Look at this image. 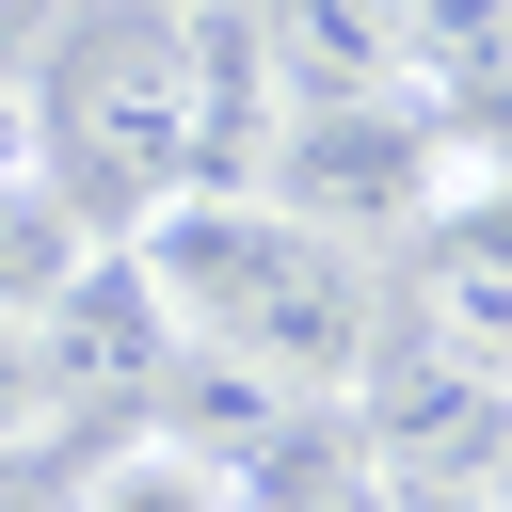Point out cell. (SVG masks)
I'll return each mask as SVG.
<instances>
[{"label": "cell", "instance_id": "1", "mask_svg": "<svg viewBox=\"0 0 512 512\" xmlns=\"http://www.w3.org/2000/svg\"><path fill=\"white\" fill-rule=\"evenodd\" d=\"M272 128V64H256V0H80L32 48V144L48 192L80 224H144L160 192L256 176Z\"/></svg>", "mask_w": 512, "mask_h": 512}, {"label": "cell", "instance_id": "2", "mask_svg": "<svg viewBox=\"0 0 512 512\" xmlns=\"http://www.w3.org/2000/svg\"><path fill=\"white\" fill-rule=\"evenodd\" d=\"M128 272H144V304L176 320V352L224 368V384H256V400H336V384L368 368V336H384L368 240L304 224V208L256 192V176L160 192V208L128 224Z\"/></svg>", "mask_w": 512, "mask_h": 512}, {"label": "cell", "instance_id": "3", "mask_svg": "<svg viewBox=\"0 0 512 512\" xmlns=\"http://www.w3.org/2000/svg\"><path fill=\"white\" fill-rule=\"evenodd\" d=\"M464 160H480V144H464L416 80H368V96H272V128H256V192H288L304 224H336V240H368V256H400V240L448 208Z\"/></svg>", "mask_w": 512, "mask_h": 512}, {"label": "cell", "instance_id": "4", "mask_svg": "<svg viewBox=\"0 0 512 512\" xmlns=\"http://www.w3.org/2000/svg\"><path fill=\"white\" fill-rule=\"evenodd\" d=\"M336 400H352V432L384 448V480L512 496V368H480V352H448V336L384 320V336H368V368H352Z\"/></svg>", "mask_w": 512, "mask_h": 512}, {"label": "cell", "instance_id": "5", "mask_svg": "<svg viewBox=\"0 0 512 512\" xmlns=\"http://www.w3.org/2000/svg\"><path fill=\"white\" fill-rule=\"evenodd\" d=\"M384 320L512 368V160H464V176H448V208L400 240V304H384Z\"/></svg>", "mask_w": 512, "mask_h": 512}, {"label": "cell", "instance_id": "6", "mask_svg": "<svg viewBox=\"0 0 512 512\" xmlns=\"http://www.w3.org/2000/svg\"><path fill=\"white\" fill-rule=\"evenodd\" d=\"M32 352H48V384H64V400H128V384H160V368H176V320L144 304V272H128V256H80V288L32 320Z\"/></svg>", "mask_w": 512, "mask_h": 512}, {"label": "cell", "instance_id": "7", "mask_svg": "<svg viewBox=\"0 0 512 512\" xmlns=\"http://www.w3.org/2000/svg\"><path fill=\"white\" fill-rule=\"evenodd\" d=\"M256 64L272 96H368L400 80V0H256Z\"/></svg>", "mask_w": 512, "mask_h": 512}, {"label": "cell", "instance_id": "8", "mask_svg": "<svg viewBox=\"0 0 512 512\" xmlns=\"http://www.w3.org/2000/svg\"><path fill=\"white\" fill-rule=\"evenodd\" d=\"M80 256H96V224H80L48 176L0 160V320H48V304L80 288Z\"/></svg>", "mask_w": 512, "mask_h": 512}, {"label": "cell", "instance_id": "9", "mask_svg": "<svg viewBox=\"0 0 512 512\" xmlns=\"http://www.w3.org/2000/svg\"><path fill=\"white\" fill-rule=\"evenodd\" d=\"M80 512H256V496H240V464L208 432H144V448H112L80 480Z\"/></svg>", "mask_w": 512, "mask_h": 512}, {"label": "cell", "instance_id": "10", "mask_svg": "<svg viewBox=\"0 0 512 512\" xmlns=\"http://www.w3.org/2000/svg\"><path fill=\"white\" fill-rule=\"evenodd\" d=\"M64 416V384H48V352H32V320H0V448H32Z\"/></svg>", "mask_w": 512, "mask_h": 512}, {"label": "cell", "instance_id": "11", "mask_svg": "<svg viewBox=\"0 0 512 512\" xmlns=\"http://www.w3.org/2000/svg\"><path fill=\"white\" fill-rule=\"evenodd\" d=\"M0 160H16V96H0Z\"/></svg>", "mask_w": 512, "mask_h": 512}, {"label": "cell", "instance_id": "12", "mask_svg": "<svg viewBox=\"0 0 512 512\" xmlns=\"http://www.w3.org/2000/svg\"><path fill=\"white\" fill-rule=\"evenodd\" d=\"M496 512H512V496H496Z\"/></svg>", "mask_w": 512, "mask_h": 512}]
</instances>
